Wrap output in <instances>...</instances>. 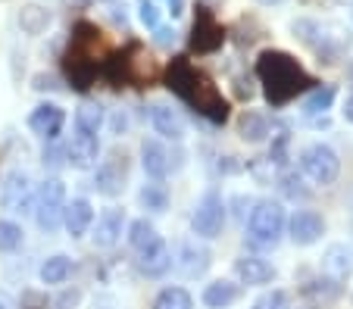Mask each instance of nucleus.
<instances>
[{
  "instance_id": "nucleus-14",
  "label": "nucleus",
  "mask_w": 353,
  "mask_h": 309,
  "mask_svg": "<svg viewBox=\"0 0 353 309\" xmlns=\"http://www.w3.org/2000/svg\"><path fill=\"white\" fill-rule=\"evenodd\" d=\"M100 156V144H97V135H85V131H75L72 141L66 147V160L69 166L75 169H91Z\"/></svg>"
},
{
  "instance_id": "nucleus-20",
  "label": "nucleus",
  "mask_w": 353,
  "mask_h": 309,
  "mask_svg": "<svg viewBox=\"0 0 353 309\" xmlns=\"http://www.w3.org/2000/svg\"><path fill=\"white\" fill-rule=\"evenodd\" d=\"M63 222H66V231H69V235H72V237H81L88 228H91V222H94L91 203H88L85 197L72 200L66 209H63Z\"/></svg>"
},
{
  "instance_id": "nucleus-11",
  "label": "nucleus",
  "mask_w": 353,
  "mask_h": 309,
  "mask_svg": "<svg viewBox=\"0 0 353 309\" xmlns=\"http://www.w3.org/2000/svg\"><path fill=\"white\" fill-rule=\"evenodd\" d=\"M322 235H325V219H322L319 213H313V209H297V213H294L291 241L297 244V247H310V244H316Z\"/></svg>"
},
{
  "instance_id": "nucleus-18",
  "label": "nucleus",
  "mask_w": 353,
  "mask_h": 309,
  "mask_svg": "<svg viewBox=\"0 0 353 309\" xmlns=\"http://www.w3.org/2000/svg\"><path fill=\"white\" fill-rule=\"evenodd\" d=\"M122 225H125V213H122V209H107V213L97 219L94 244H97V247H113L122 237Z\"/></svg>"
},
{
  "instance_id": "nucleus-15",
  "label": "nucleus",
  "mask_w": 353,
  "mask_h": 309,
  "mask_svg": "<svg viewBox=\"0 0 353 309\" xmlns=\"http://www.w3.org/2000/svg\"><path fill=\"white\" fill-rule=\"evenodd\" d=\"M150 125H154L157 135L169 138V141H181V138H185V122H181V116L175 113L172 107H166V103H154V107H150Z\"/></svg>"
},
{
  "instance_id": "nucleus-31",
  "label": "nucleus",
  "mask_w": 353,
  "mask_h": 309,
  "mask_svg": "<svg viewBox=\"0 0 353 309\" xmlns=\"http://www.w3.org/2000/svg\"><path fill=\"white\" fill-rule=\"evenodd\" d=\"M22 228L16 222H7V219H3V222H0V250H3V253H13V250H19L22 247Z\"/></svg>"
},
{
  "instance_id": "nucleus-2",
  "label": "nucleus",
  "mask_w": 353,
  "mask_h": 309,
  "mask_svg": "<svg viewBox=\"0 0 353 309\" xmlns=\"http://www.w3.org/2000/svg\"><path fill=\"white\" fill-rule=\"evenodd\" d=\"M256 78L263 85L266 103L275 109L313 87V78L307 75V69L285 50H263L260 60H256Z\"/></svg>"
},
{
  "instance_id": "nucleus-22",
  "label": "nucleus",
  "mask_w": 353,
  "mask_h": 309,
  "mask_svg": "<svg viewBox=\"0 0 353 309\" xmlns=\"http://www.w3.org/2000/svg\"><path fill=\"white\" fill-rule=\"evenodd\" d=\"M234 300H238V284H232V281H213L203 290V303H207L210 309H225V306H232Z\"/></svg>"
},
{
  "instance_id": "nucleus-5",
  "label": "nucleus",
  "mask_w": 353,
  "mask_h": 309,
  "mask_svg": "<svg viewBox=\"0 0 353 309\" xmlns=\"http://www.w3.org/2000/svg\"><path fill=\"white\" fill-rule=\"evenodd\" d=\"M63 209H66V184L60 178H47L34 194V219L44 231H54L63 222Z\"/></svg>"
},
{
  "instance_id": "nucleus-9",
  "label": "nucleus",
  "mask_w": 353,
  "mask_h": 309,
  "mask_svg": "<svg viewBox=\"0 0 353 309\" xmlns=\"http://www.w3.org/2000/svg\"><path fill=\"white\" fill-rule=\"evenodd\" d=\"M0 203H3V209H10V213H32L34 191H32L28 175L10 172L7 178H3V184H0Z\"/></svg>"
},
{
  "instance_id": "nucleus-16",
  "label": "nucleus",
  "mask_w": 353,
  "mask_h": 309,
  "mask_svg": "<svg viewBox=\"0 0 353 309\" xmlns=\"http://www.w3.org/2000/svg\"><path fill=\"white\" fill-rule=\"evenodd\" d=\"M172 262L181 269V275H188V278H197V275H203V272L210 269V250L207 247H197V244H181V250H179V256H172Z\"/></svg>"
},
{
  "instance_id": "nucleus-33",
  "label": "nucleus",
  "mask_w": 353,
  "mask_h": 309,
  "mask_svg": "<svg viewBox=\"0 0 353 309\" xmlns=\"http://www.w3.org/2000/svg\"><path fill=\"white\" fill-rule=\"evenodd\" d=\"M254 309H288V294L285 290H269L254 303Z\"/></svg>"
},
{
  "instance_id": "nucleus-21",
  "label": "nucleus",
  "mask_w": 353,
  "mask_h": 309,
  "mask_svg": "<svg viewBox=\"0 0 353 309\" xmlns=\"http://www.w3.org/2000/svg\"><path fill=\"white\" fill-rule=\"evenodd\" d=\"M238 131L244 141H263V138L269 135V116L256 113V109H247L238 122Z\"/></svg>"
},
{
  "instance_id": "nucleus-19",
  "label": "nucleus",
  "mask_w": 353,
  "mask_h": 309,
  "mask_svg": "<svg viewBox=\"0 0 353 309\" xmlns=\"http://www.w3.org/2000/svg\"><path fill=\"white\" fill-rule=\"evenodd\" d=\"M141 162H144V172L150 178H166L169 169H172V160H169L166 147L160 141H144L141 144Z\"/></svg>"
},
{
  "instance_id": "nucleus-30",
  "label": "nucleus",
  "mask_w": 353,
  "mask_h": 309,
  "mask_svg": "<svg viewBox=\"0 0 353 309\" xmlns=\"http://www.w3.org/2000/svg\"><path fill=\"white\" fill-rule=\"evenodd\" d=\"M141 203H144L147 209H154V213H163L169 203V191L163 188V184H144V191H141Z\"/></svg>"
},
{
  "instance_id": "nucleus-38",
  "label": "nucleus",
  "mask_w": 353,
  "mask_h": 309,
  "mask_svg": "<svg viewBox=\"0 0 353 309\" xmlns=\"http://www.w3.org/2000/svg\"><path fill=\"white\" fill-rule=\"evenodd\" d=\"M0 309H13V300L7 294H0Z\"/></svg>"
},
{
  "instance_id": "nucleus-17",
  "label": "nucleus",
  "mask_w": 353,
  "mask_h": 309,
  "mask_svg": "<svg viewBox=\"0 0 353 309\" xmlns=\"http://www.w3.org/2000/svg\"><path fill=\"white\" fill-rule=\"evenodd\" d=\"M234 272L244 284H269L275 278V266L263 256H241L234 262Z\"/></svg>"
},
{
  "instance_id": "nucleus-12",
  "label": "nucleus",
  "mask_w": 353,
  "mask_h": 309,
  "mask_svg": "<svg viewBox=\"0 0 353 309\" xmlns=\"http://www.w3.org/2000/svg\"><path fill=\"white\" fill-rule=\"evenodd\" d=\"M63 125H66V113H63L57 103H41V107L28 116V128H32L38 138H44V141H54L63 131Z\"/></svg>"
},
{
  "instance_id": "nucleus-28",
  "label": "nucleus",
  "mask_w": 353,
  "mask_h": 309,
  "mask_svg": "<svg viewBox=\"0 0 353 309\" xmlns=\"http://www.w3.org/2000/svg\"><path fill=\"white\" fill-rule=\"evenodd\" d=\"M157 228L147 219H138V222H132V228H128V241H132V247L134 250H144L147 244H154L157 241Z\"/></svg>"
},
{
  "instance_id": "nucleus-24",
  "label": "nucleus",
  "mask_w": 353,
  "mask_h": 309,
  "mask_svg": "<svg viewBox=\"0 0 353 309\" xmlns=\"http://www.w3.org/2000/svg\"><path fill=\"white\" fill-rule=\"evenodd\" d=\"M100 125H103V107L100 103H81L79 113H75V131L97 135Z\"/></svg>"
},
{
  "instance_id": "nucleus-27",
  "label": "nucleus",
  "mask_w": 353,
  "mask_h": 309,
  "mask_svg": "<svg viewBox=\"0 0 353 309\" xmlns=\"http://www.w3.org/2000/svg\"><path fill=\"white\" fill-rule=\"evenodd\" d=\"M154 309H194V300L185 288H166L157 297Z\"/></svg>"
},
{
  "instance_id": "nucleus-26",
  "label": "nucleus",
  "mask_w": 353,
  "mask_h": 309,
  "mask_svg": "<svg viewBox=\"0 0 353 309\" xmlns=\"http://www.w3.org/2000/svg\"><path fill=\"white\" fill-rule=\"evenodd\" d=\"M332 100H334V87L332 85L316 87L313 94L307 97V103H303V116H322L325 109H332Z\"/></svg>"
},
{
  "instance_id": "nucleus-34",
  "label": "nucleus",
  "mask_w": 353,
  "mask_h": 309,
  "mask_svg": "<svg viewBox=\"0 0 353 309\" xmlns=\"http://www.w3.org/2000/svg\"><path fill=\"white\" fill-rule=\"evenodd\" d=\"M157 44H160V47L175 44V28H157Z\"/></svg>"
},
{
  "instance_id": "nucleus-37",
  "label": "nucleus",
  "mask_w": 353,
  "mask_h": 309,
  "mask_svg": "<svg viewBox=\"0 0 353 309\" xmlns=\"http://www.w3.org/2000/svg\"><path fill=\"white\" fill-rule=\"evenodd\" d=\"M344 116H347V122H353V94L347 97V107H344Z\"/></svg>"
},
{
  "instance_id": "nucleus-6",
  "label": "nucleus",
  "mask_w": 353,
  "mask_h": 309,
  "mask_svg": "<svg viewBox=\"0 0 353 309\" xmlns=\"http://www.w3.org/2000/svg\"><path fill=\"white\" fill-rule=\"evenodd\" d=\"M300 166H303V172H307L316 184H322V188L338 182V172H341L338 153H334L332 147H325V144H313V147L303 150V153H300Z\"/></svg>"
},
{
  "instance_id": "nucleus-35",
  "label": "nucleus",
  "mask_w": 353,
  "mask_h": 309,
  "mask_svg": "<svg viewBox=\"0 0 353 309\" xmlns=\"http://www.w3.org/2000/svg\"><path fill=\"white\" fill-rule=\"evenodd\" d=\"M63 153H66V150H50V153H47V150H44V162H50V166H60V156Z\"/></svg>"
},
{
  "instance_id": "nucleus-4",
  "label": "nucleus",
  "mask_w": 353,
  "mask_h": 309,
  "mask_svg": "<svg viewBox=\"0 0 353 309\" xmlns=\"http://www.w3.org/2000/svg\"><path fill=\"white\" fill-rule=\"evenodd\" d=\"M247 231H250V241L260 244V247H275L285 231V209L275 200H263L254 206L250 213V222H247Z\"/></svg>"
},
{
  "instance_id": "nucleus-29",
  "label": "nucleus",
  "mask_w": 353,
  "mask_h": 309,
  "mask_svg": "<svg viewBox=\"0 0 353 309\" xmlns=\"http://www.w3.org/2000/svg\"><path fill=\"white\" fill-rule=\"evenodd\" d=\"M19 22H22V28H26L28 34H38L41 28L50 22V13H47V10H41V7H22Z\"/></svg>"
},
{
  "instance_id": "nucleus-10",
  "label": "nucleus",
  "mask_w": 353,
  "mask_h": 309,
  "mask_svg": "<svg viewBox=\"0 0 353 309\" xmlns=\"http://www.w3.org/2000/svg\"><path fill=\"white\" fill-rule=\"evenodd\" d=\"M125 178H128L125 156L113 153L110 160H103L97 166V172H94V188H97L103 197H116V194H122V188H125Z\"/></svg>"
},
{
  "instance_id": "nucleus-7",
  "label": "nucleus",
  "mask_w": 353,
  "mask_h": 309,
  "mask_svg": "<svg viewBox=\"0 0 353 309\" xmlns=\"http://www.w3.org/2000/svg\"><path fill=\"white\" fill-rule=\"evenodd\" d=\"M222 222H225V206H222L219 191H207V194L200 197L197 209H194V215H191L194 235L197 237H216L222 231Z\"/></svg>"
},
{
  "instance_id": "nucleus-25",
  "label": "nucleus",
  "mask_w": 353,
  "mask_h": 309,
  "mask_svg": "<svg viewBox=\"0 0 353 309\" xmlns=\"http://www.w3.org/2000/svg\"><path fill=\"white\" fill-rule=\"evenodd\" d=\"M325 272L334 278V281H344L350 275V253L344 247H332L325 253Z\"/></svg>"
},
{
  "instance_id": "nucleus-8",
  "label": "nucleus",
  "mask_w": 353,
  "mask_h": 309,
  "mask_svg": "<svg viewBox=\"0 0 353 309\" xmlns=\"http://www.w3.org/2000/svg\"><path fill=\"white\" fill-rule=\"evenodd\" d=\"M225 41V28L216 22L213 10L210 7H197V16H194V32H191V47L197 54H213V50L222 47Z\"/></svg>"
},
{
  "instance_id": "nucleus-39",
  "label": "nucleus",
  "mask_w": 353,
  "mask_h": 309,
  "mask_svg": "<svg viewBox=\"0 0 353 309\" xmlns=\"http://www.w3.org/2000/svg\"><path fill=\"white\" fill-rule=\"evenodd\" d=\"M57 309H66V306H57Z\"/></svg>"
},
{
  "instance_id": "nucleus-23",
  "label": "nucleus",
  "mask_w": 353,
  "mask_h": 309,
  "mask_svg": "<svg viewBox=\"0 0 353 309\" xmlns=\"http://www.w3.org/2000/svg\"><path fill=\"white\" fill-rule=\"evenodd\" d=\"M69 275H72V259L63 253L50 256V259L41 266V281L44 284H63Z\"/></svg>"
},
{
  "instance_id": "nucleus-13",
  "label": "nucleus",
  "mask_w": 353,
  "mask_h": 309,
  "mask_svg": "<svg viewBox=\"0 0 353 309\" xmlns=\"http://www.w3.org/2000/svg\"><path fill=\"white\" fill-rule=\"evenodd\" d=\"M138 253H141L138 266L147 278H160L172 269V250H169V244L163 241V237H157L154 244H147V247L138 250Z\"/></svg>"
},
{
  "instance_id": "nucleus-3",
  "label": "nucleus",
  "mask_w": 353,
  "mask_h": 309,
  "mask_svg": "<svg viewBox=\"0 0 353 309\" xmlns=\"http://www.w3.org/2000/svg\"><path fill=\"white\" fill-rule=\"evenodd\" d=\"M110 44L94 22H79L72 32V44H69L66 56H63V69L66 78L72 81L75 91H88L97 78L100 63H107Z\"/></svg>"
},
{
  "instance_id": "nucleus-36",
  "label": "nucleus",
  "mask_w": 353,
  "mask_h": 309,
  "mask_svg": "<svg viewBox=\"0 0 353 309\" xmlns=\"http://www.w3.org/2000/svg\"><path fill=\"white\" fill-rule=\"evenodd\" d=\"M181 10H185V0H169V13L172 16H181Z\"/></svg>"
},
{
  "instance_id": "nucleus-32",
  "label": "nucleus",
  "mask_w": 353,
  "mask_h": 309,
  "mask_svg": "<svg viewBox=\"0 0 353 309\" xmlns=\"http://www.w3.org/2000/svg\"><path fill=\"white\" fill-rule=\"evenodd\" d=\"M138 19L144 28H160V10L154 0H138Z\"/></svg>"
},
{
  "instance_id": "nucleus-1",
  "label": "nucleus",
  "mask_w": 353,
  "mask_h": 309,
  "mask_svg": "<svg viewBox=\"0 0 353 309\" xmlns=\"http://www.w3.org/2000/svg\"><path fill=\"white\" fill-rule=\"evenodd\" d=\"M166 85L172 94H179L191 109H197L200 116H207L210 122H225L228 119V100L222 97V91L213 85L210 75H203L200 69L191 66L188 56H175L166 69Z\"/></svg>"
}]
</instances>
